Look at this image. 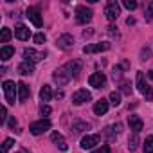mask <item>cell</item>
I'll return each instance as SVG.
<instances>
[{
    "mask_svg": "<svg viewBox=\"0 0 153 153\" xmlns=\"http://www.w3.org/2000/svg\"><path fill=\"white\" fill-rule=\"evenodd\" d=\"M2 88H4L6 101L9 105H15V99L18 97V85H15V81H4Z\"/></svg>",
    "mask_w": 153,
    "mask_h": 153,
    "instance_id": "1",
    "label": "cell"
},
{
    "mask_svg": "<svg viewBox=\"0 0 153 153\" xmlns=\"http://www.w3.org/2000/svg\"><path fill=\"white\" fill-rule=\"evenodd\" d=\"M137 88H139V92H140L148 101H153V90H151V87L146 83L144 74H142V72H139V74H137Z\"/></svg>",
    "mask_w": 153,
    "mask_h": 153,
    "instance_id": "2",
    "label": "cell"
},
{
    "mask_svg": "<svg viewBox=\"0 0 153 153\" xmlns=\"http://www.w3.org/2000/svg\"><path fill=\"white\" fill-rule=\"evenodd\" d=\"M92 11L87 7V6H78L76 7V22L78 24H88L92 20Z\"/></svg>",
    "mask_w": 153,
    "mask_h": 153,
    "instance_id": "3",
    "label": "cell"
},
{
    "mask_svg": "<svg viewBox=\"0 0 153 153\" xmlns=\"http://www.w3.org/2000/svg\"><path fill=\"white\" fill-rule=\"evenodd\" d=\"M29 130H31L33 135H42V133H45L47 130H51V121H49V119L36 121V123H33V124L29 126Z\"/></svg>",
    "mask_w": 153,
    "mask_h": 153,
    "instance_id": "4",
    "label": "cell"
},
{
    "mask_svg": "<svg viewBox=\"0 0 153 153\" xmlns=\"http://www.w3.org/2000/svg\"><path fill=\"white\" fill-rule=\"evenodd\" d=\"M81 61H78V59H72V61H68V63H65L63 65V68H65V72L70 76V79L72 78H78L79 76V72H81Z\"/></svg>",
    "mask_w": 153,
    "mask_h": 153,
    "instance_id": "5",
    "label": "cell"
},
{
    "mask_svg": "<svg viewBox=\"0 0 153 153\" xmlns=\"http://www.w3.org/2000/svg\"><path fill=\"white\" fill-rule=\"evenodd\" d=\"M121 15V7H119V4L117 2H108L106 4V7H105V16L110 20V22H114V20H117V16Z\"/></svg>",
    "mask_w": 153,
    "mask_h": 153,
    "instance_id": "6",
    "label": "cell"
},
{
    "mask_svg": "<svg viewBox=\"0 0 153 153\" xmlns=\"http://www.w3.org/2000/svg\"><path fill=\"white\" fill-rule=\"evenodd\" d=\"M88 83L94 88H105V85H106V76L103 72H94L90 78H88Z\"/></svg>",
    "mask_w": 153,
    "mask_h": 153,
    "instance_id": "7",
    "label": "cell"
},
{
    "mask_svg": "<svg viewBox=\"0 0 153 153\" xmlns=\"http://www.w3.org/2000/svg\"><path fill=\"white\" fill-rule=\"evenodd\" d=\"M101 142V135H97V133H92V135H85L83 139H81V148L83 149H92L96 144H99Z\"/></svg>",
    "mask_w": 153,
    "mask_h": 153,
    "instance_id": "8",
    "label": "cell"
},
{
    "mask_svg": "<svg viewBox=\"0 0 153 153\" xmlns=\"http://www.w3.org/2000/svg\"><path fill=\"white\" fill-rule=\"evenodd\" d=\"M90 99H92V96H90V92L85 90V88H81V90H78V92L72 94V103H74V105H83V103H88Z\"/></svg>",
    "mask_w": 153,
    "mask_h": 153,
    "instance_id": "9",
    "label": "cell"
},
{
    "mask_svg": "<svg viewBox=\"0 0 153 153\" xmlns=\"http://www.w3.org/2000/svg\"><path fill=\"white\" fill-rule=\"evenodd\" d=\"M25 16L33 22V25H36V27H42L43 25V20H42V15H40V9L38 7H29L27 13H25Z\"/></svg>",
    "mask_w": 153,
    "mask_h": 153,
    "instance_id": "10",
    "label": "cell"
},
{
    "mask_svg": "<svg viewBox=\"0 0 153 153\" xmlns=\"http://www.w3.org/2000/svg\"><path fill=\"white\" fill-rule=\"evenodd\" d=\"M56 45H58L59 49H63V51H68V49L74 47V36H72V34H61V36L56 40Z\"/></svg>",
    "mask_w": 153,
    "mask_h": 153,
    "instance_id": "11",
    "label": "cell"
},
{
    "mask_svg": "<svg viewBox=\"0 0 153 153\" xmlns=\"http://www.w3.org/2000/svg\"><path fill=\"white\" fill-rule=\"evenodd\" d=\"M52 79H54L59 87H63V85H67V83L70 81V76H68V74L65 72V68L61 67V68H58V70L52 74Z\"/></svg>",
    "mask_w": 153,
    "mask_h": 153,
    "instance_id": "12",
    "label": "cell"
},
{
    "mask_svg": "<svg viewBox=\"0 0 153 153\" xmlns=\"http://www.w3.org/2000/svg\"><path fill=\"white\" fill-rule=\"evenodd\" d=\"M108 49H110V43H108V42H103V43L85 45V47H83V52H85V54H92V52H103V51H108Z\"/></svg>",
    "mask_w": 153,
    "mask_h": 153,
    "instance_id": "13",
    "label": "cell"
},
{
    "mask_svg": "<svg viewBox=\"0 0 153 153\" xmlns=\"http://www.w3.org/2000/svg\"><path fill=\"white\" fill-rule=\"evenodd\" d=\"M24 58H25V61L34 63V61L43 59V58H45V52H38V51H34V49H25V51H24Z\"/></svg>",
    "mask_w": 153,
    "mask_h": 153,
    "instance_id": "14",
    "label": "cell"
},
{
    "mask_svg": "<svg viewBox=\"0 0 153 153\" xmlns=\"http://www.w3.org/2000/svg\"><path fill=\"white\" fill-rule=\"evenodd\" d=\"M128 124H130V130H133V133H139L144 128V123L139 115H128Z\"/></svg>",
    "mask_w": 153,
    "mask_h": 153,
    "instance_id": "15",
    "label": "cell"
},
{
    "mask_svg": "<svg viewBox=\"0 0 153 153\" xmlns=\"http://www.w3.org/2000/svg\"><path fill=\"white\" fill-rule=\"evenodd\" d=\"M15 36L18 38V40H29V36H31V31H29V27L27 25H24V24H16V27H15Z\"/></svg>",
    "mask_w": 153,
    "mask_h": 153,
    "instance_id": "16",
    "label": "cell"
},
{
    "mask_svg": "<svg viewBox=\"0 0 153 153\" xmlns=\"http://www.w3.org/2000/svg\"><path fill=\"white\" fill-rule=\"evenodd\" d=\"M51 140H52V142H54V144H56V146L61 149V151H67V149H68V146H67V140L63 139V135H61V133L54 131V133L51 135Z\"/></svg>",
    "mask_w": 153,
    "mask_h": 153,
    "instance_id": "17",
    "label": "cell"
},
{
    "mask_svg": "<svg viewBox=\"0 0 153 153\" xmlns=\"http://www.w3.org/2000/svg\"><path fill=\"white\" fill-rule=\"evenodd\" d=\"M108 106H110V105H108L106 99H99V101L94 105V114H96V115H105V114L108 112Z\"/></svg>",
    "mask_w": 153,
    "mask_h": 153,
    "instance_id": "18",
    "label": "cell"
},
{
    "mask_svg": "<svg viewBox=\"0 0 153 153\" xmlns=\"http://www.w3.org/2000/svg\"><path fill=\"white\" fill-rule=\"evenodd\" d=\"M18 72H20L22 76L33 74V72H34V63H31V61H22V63L18 65Z\"/></svg>",
    "mask_w": 153,
    "mask_h": 153,
    "instance_id": "19",
    "label": "cell"
},
{
    "mask_svg": "<svg viewBox=\"0 0 153 153\" xmlns=\"http://www.w3.org/2000/svg\"><path fill=\"white\" fill-rule=\"evenodd\" d=\"M29 96H31V90H29V87L25 85V83H18V99L20 101H27L29 99Z\"/></svg>",
    "mask_w": 153,
    "mask_h": 153,
    "instance_id": "20",
    "label": "cell"
},
{
    "mask_svg": "<svg viewBox=\"0 0 153 153\" xmlns=\"http://www.w3.org/2000/svg\"><path fill=\"white\" fill-rule=\"evenodd\" d=\"M51 97H52V90H51V87H49V85H43L42 90H40V99H42L43 103H47V101H51Z\"/></svg>",
    "mask_w": 153,
    "mask_h": 153,
    "instance_id": "21",
    "label": "cell"
},
{
    "mask_svg": "<svg viewBox=\"0 0 153 153\" xmlns=\"http://www.w3.org/2000/svg\"><path fill=\"white\" fill-rule=\"evenodd\" d=\"M13 54H15V49H13L11 45H6V47H2V51H0V59H2V61H7Z\"/></svg>",
    "mask_w": 153,
    "mask_h": 153,
    "instance_id": "22",
    "label": "cell"
},
{
    "mask_svg": "<svg viewBox=\"0 0 153 153\" xmlns=\"http://www.w3.org/2000/svg\"><path fill=\"white\" fill-rule=\"evenodd\" d=\"M88 128H90L88 123H83V121L74 123V124H72V133H81V131H85V130H88Z\"/></svg>",
    "mask_w": 153,
    "mask_h": 153,
    "instance_id": "23",
    "label": "cell"
},
{
    "mask_svg": "<svg viewBox=\"0 0 153 153\" xmlns=\"http://www.w3.org/2000/svg\"><path fill=\"white\" fill-rule=\"evenodd\" d=\"M11 36H13V33H11V29H7V27H4V29H2V33H0V42H2V43H7V42L11 40Z\"/></svg>",
    "mask_w": 153,
    "mask_h": 153,
    "instance_id": "24",
    "label": "cell"
},
{
    "mask_svg": "<svg viewBox=\"0 0 153 153\" xmlns=\"http://www.w3.org/2000/svg\"><path fill=\"white\" fill-rule=\"evenodd\" d=\"M144 153H153V135L144 139Z\"/></svg>",
    "mask_w": 153,
    "mask_h": 153,
    "instance_id": "25",
    "label": "cell"
},
{
    "mask_svg": "<svg viewBox=\"0 0 153 153\" xmlns=\"http://www.w3.org/2000/svg\"><path fill=\"white\" fill-rule=\"evenodd\" d=\"M137 146H139V137H137V133H133V135L128 139V148H130L131 151H135Z\"/></svg>",
    "mask_w": 153,
    "mask_h": 153,
    "instance_id": "26",
    "label": "cell"
},
{
    "mask_svg": "<svg viewBox=\"0 0 153 153\" xmlns=\"http://www.w3.org/2000/svg\"><path fill=\"white\" fill-rule=\"evenodd\" d=\"M13 146H15V140H13V139H6L4 144H2V148H0V153H7Z\"/></svg>",
    "mask_w": 153,
    "mask_h": 153,
    "instance_id": "27",
    "label": "cell"
},
{
    "mask_svg": "<svg viewBox=\"0 0 153 153\" xmlns=\"http://www.w3.org/2000/svg\"><path fill=\"white\" fill-rule=\"evenodd\" d=\"M110 103H112L114 106H119V105H121V94H119V92H112V94H110Z\"/></svg>",
    "mask_w": 153,
    "mask_h": 153,
    "instance_id": "28",
    "label": "cell"
},
{
    "mask_svg": "<svg viewBox=\"0 0 153 153\" xmlns=\"http://www.w3.org/2000/svg\"><path fill=\"white\" fill-rule=\"evenodd\" d=\"M153 18V0L146 4V20H151Z\"/></svg>",
    "mask_w": 153,
    "mask_h": 153,
    "instance_id": "29",
    "label": "cell"
},
{
    "mask_svg": "<svg viewBox=\"0 0 153 153\" xmlns=\"http://www.w3.org/2000/svg\"><path fill=\"white\" fill-rule=\"evenodd\" d=\"M123 6H124L128 11H133V9H137V2H135V0H124V2H123Z\"/></svg>",
    "mask_w": 153,
    "mask_h": 153,
    "instance_id": "30",
    "label": "cell"
},
{
    "mask_svg": "<svg viewBox=\"0 0 153 153\" xmlns=\"http://www.w3.org/2000/svg\"><path fill=\"white\" fill-rule=\"evenodd\" d=\"M121 92L126 94V96H130V94H131V85H130L128 81H123V83H121Z\"/></svg>",
    "mask_w": 153,
    "mask_h": 153,
    "instance_id": "31",
    "label": "cell"
},
{
    "mask_svg": "<svg viewBox=\"0 0 153 153\" xmlns=\"http://www.w3.org/2000/svg\"><path fill=\"white\" fill-rule=\"evenodd\" d=\"M45 42H47V36H45L43 33L34 34V43H40V45H42V43H45Z\"/></svg>",
    "mask_w": 153,
    "mask_h": 153,
    "instance_id": "32",
    "label": "cell"
},
{
    "mask_svg": "<svg viewBox=\"0 0 153 153\" xmlns=\"http://www.w3.org/2000/svg\"><path fill=\"white\" fill-rule=\"evenodd\" d=\"M51 112H52V110H51V106H49V105H42V106H40V114H42L43 117H47Z\"/></svg>",
    "mask_w": 153,
    "mask_h": 153,
    "instance_id": "33",
    "label": "cell"
},
{
    "mask_svg": "<svg viewBox=\"0 0 153 153\" xmlns=\"http://www.w3.org/2000/svg\"><path fill=\"white\" fill-rule=\"evenodd\" d=\"M6 119H7V110H6V106H2V110H0V121L6 123Z\"/></svg>",
    "mask_w": 153,
    "mask_h": 153,
    "instance_id": "34",
    "label": "cell"
},
{
    "mask_svg": "<svg viewBox=\"0 0 153 153\" xmlns=\"http://www.w3.org/2000/svg\"><path fill=\"white\" fill-rule=\"evenodd\" d=\"M92 153H110V148H108V146H101V148L94 149Z\"/></svg>",
    "mask_w": 153,
    "mask_h": 153,
    "instance_id": "35",
    "label": "cell"
},
{
    "mask_svg": "<svg viewBox=\"0 0 153 153\" xmlns=\"http://www.w3.org/2000/svg\"><path fill=\"white\" fill-rule=\"evenodd\" d=\"M119 78H121V68L115 67V68H114V79H119Z\"/></svg>",
    "mask_w": 153,
    "mask_h": 153,
    "instance_id": "36",
    "label": "cell"
},
{
    "mask_svg": "<svg viewBox=\"0 0 153 153\" xmlns=\"http://www.w3.org/2000/svg\"><path fill=\"white\" fill-rule=\"evenodd\" d=\"M94 34V31L92 29H88V31H83V38H88V36H92Z\"/></svg>",
    "mask_w": 153,
    "mask_h": 153,
    "instance_id": "37",
    "label": "cell"
},
{
    "mask_svg": "<svg viewBox=\"0 0 153 153\" xmlns=\"http://www.w3.org/2000/svg\"><path fill=\"white\" fill-rule=\"evenodd\" d=\"M121 128H123V126H121V124H119V123H117V124H114V126H112V130H114V131H115V133H119V131H121Z\"/></svg>",
    "mask_w": 153,
    "mask_h": 153,
    "instance_id": "38",
    "label": "cell"
},
{
    "mask_svg": "<svg viewBox=\"0 0 153 153\" xmlns=\"http://www.w3.org/2000/svg\"><path fill=\"white\" fill-rule=\"evenodd\" d=\"M148 56H149V51H142V59H148Z\"/></svg>",
    "mask_w": 153,
    "mask_h": 153,
    "instance_id": "39",
    "label": "cell"
},
{
    "mask_svg": "<svg viewBox=\"0 0 153 153\" xmlns=\"http://www.w3.org/2000/svg\"><path fill=\"white\" fill-rule=\"evenodd\" d=\"M9 126H11V128H15V126H16V121H15V119H13V117H11V119H9Z\"/></svg>",
    "mask_w": 153,
    "mask_h": 153,
    "instance_id": "40",
    "label": "cell"
},
{
    "mask_svg": "<svg viewBox=\"0 0 153 153\" xmlns=\"http://www.w3.org/2000/svg\"><path fill=\"white\" fill-rule=\"evenodd\" d=\"M126 24H128V25H133V24H135V20H133V18H128V20H126Z\"/></svg>",
    "mask_w": 153,
    "mask_h": 153,
    "instance_id": "41",
    "label": "cell"
},
{
    "mask_svg": "<svg viewBox=\"0 0 153 153\" xmlns=\"http://www.w3.org/2000/svg\"><path fill=\"white\" fill-rule=\"evenodd\" d=\"M148 78H149V79H153V70H149V74H148Z\"/></svg>",
    "mask_w": 153,
    "mask_h": 153,
    "instance_id": "42",
    "label": "cell"
},
{
    "mask_svg": "<svg viewBox=\"0 0 153 153\" xmlns=\"http://www.w3.org/2000/svg\"><path fill=\"white\" fill-rule=\"evenodd\" d=\"M16 153H25V151H24V149H20V151H16Z\"/></svg>",
    "mask_w": 153,
    "mask_h": 153,
    "instance_id": "43",
    "label": "cell"
}]
</instances>
